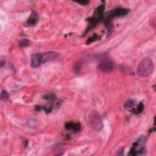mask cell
I'll use <instances>...</instances> for the list:
<instances>
[{"label":"cell","instance_id":"cell-1","mask_svg":"<svg viewBox=\"0 0 156 156\" xmlns=\"http://www.w3.org/2000/svg\"><path fill=\"white\" fill-rule=\"evenodd\" d=\"M154 68L153 60L149 57L144 58L138 65L137 73L141 77H147L151 74Z\"/></svg>","mask_w":156,"mask_h":156},{"label":"cell","instance_id":"cell-2","mask_svg":"<svg viewBox=\"0 0 156 156\" xmlns=\"http://www.w3.org/2000/svg\"><path fill=\"white\" fill-rule=\"evenodd\" d=\"M88 123L90 126L97 132L101 130L103 128V123L101 117L96 111H93L89 115Z\"/></svg>","mask_w":156,"mask_h":156},{"label":"cell","instance_id":"cell-3","mask_svg":"<svg viewBox=\"0 0 156 156\" xmlns=\"http://www.w3.org/2000/svg\"><path fill=\"white\" fill-rule=\"evenodd\" d=\"M105 9V5L101 4L98 6L96 9H95V11L94 12V16L90 18L88 22H89V26L87 28V30H90L92 28H94L96 25L99 23L101 20L103 18V13Z\"/></svg>","mask_w":156,"mask_h":156},{"label":"cell","instance_id":"cell-4","mask_svg":"<svg viewBox=\"0 0 156 156\" xmlns=\"http://www.w3.org/2000/svg\"><path fill=\"white\" fill-rule=\"evenodd\" d=\"M129 12V9H126V8H116L115 9L112 10L111 11H110L107 13V18L111 20L112 18H115V17H121L126 16L127 14Z\"/></svg>","mask_w":156,"mask_h":156},{"label":"cell","instance_id":"cell-5","mask_svg":"<svg viewBox=\"0 0 156 156\" xmlns=\"http://www.w3.org/2000/svg\"><path fill=\"white\" fill-rule=\"evenodd\" d=\"M98 68L101 72L109 73L112 72L114 68L113 63L109 60H102L101 62L99 64Z\"/></svg>","mask_w":156,"mask_h":156},{"label":"cell","instance_id":"cell-6","mask_svg":"<svg viewBox=\"0 0 156 156\" xmlns=\"http://www.w3.org/2000/svg\"><path fill=\"white\" fill-rule=\"evenodd\" d=\"M42 63V54H35L31 57V67L34 68L38 67Z\"/></svg>","mask_w":156,"mask_h":156},{"label":"cell","instance_id":"cell-7","mask_svg":"<svg viewBox=\"0 0 156 156\" xmlns=\"http://www.w3.org/2000/svg\"><path fill=\"white\" fill-rule=\"evenodd\" d=\"M65 128L74 132H78L80 130V125L78 123L68 122L65 124Z\"/></svg>","mask_w":156,"mask_h":156},{"label":"cell","instance_id":"cell-8","mask_svg":"<svg viewBox=\"0 0 156 156\" xmlns=\"http://www.w3.org/2000/svg\"><path fill=\"white\" fill-rule=\"evenodd\" d=\"M42 55V63H45L56 58L57 56V53L55 52H49Z\"/></svg>","mask_w":156,"mask_h":156},{"label":"cell","instance_id":"cell-9","mask_svg":"<svg viewBox=\"0 0 156 156\" xmlns=\"http://www.w3.org/2000/svg\"><path fill=\"white\" fill-rule=\"evenodd\" d=\"M38 21V16L36 12H33L31 16L29 18V19L28 20V21L26 22V24L29 26H34L35 24L37 23Z\"/></svg>","mask_w":156,"mask_h":156},{"label":"cell","instance_id":"cell-10","mask_svg":"<svg viewBox=\"0 0 156 156\" xmlns=\"http://www.w3.org/2000/svg\"><path fill=\"white\" fill-rule=\"evenodd\" d=\"M105 27H106L107 28V33L108 34V36H110V35L113 32V29H114V26L111 22V20L105 19Z\"/></svg>","mask_w":156,"mask_h":156},{"label":"cell","instance_id":"cell-11","mask_svg":"<svg viewBox=\"0 0 156 156\" xmlns=\"http://www.w3.org/2000/svg\"><path fill=\"white\" fill-rule=\"evenodd\" d=\"M30 45V42L29 40H28L26 38H24L22 39L21 41L19 42V45L20 47L22 48H25V47H28V46H29Z\"/></svg>","mask_w":156,"mask_h":156},{"label":"cell","instance_id":"cell-12","mask_svg":"<svg viewBox=\"0 0 156 156\" xmlns=\"http://www.w3.org/2000/svg\"><path fill=\"white\" fill-rule=\"evenodd\" d=\"M82 68V65L79 62H76L73 66V72L75 73H79Z\"/></svg>","mask_w":156,"mask_h":156},{"label":"cell","instance_id":"cell-13","mask_svg":"<svg viewBox=\"0 0 156 156\" xmlns=\"http://www.w3.org/2000/svg\"><path fill=\"white\" fill-rule=\"evenodd\" d=\"M99 38H100L101 37H99V36H98V35H97L96 34H95L93 36H92V37H90V38H88V39L87 40L86 43H87V45L91 44V43H92L93 42H94L96 41V40H97Z\"/></svg>","mask_w":156,"mask_h":156},{"label":"cell","instance_id":"cell-14","mask_svg":"<svg viewBox=\"0 0 156 156\" xmlns=\"http://www.w3.org/2000/svg\"><path fill=\"white\" fill-rule=\"evenodd\" d=\"M144 109V105L142 103H140L138 105L137 109L134 110V112L135 114H138L142 113Z\"/></svg>","mask_w":156,"mask_h":156},{"label":"cell","instance_id":"cell-15","mask_svg":"<svg viewBox=\"0 0 156 156\" xmlns=\"http://www.w3.org/2000/svg\"><path fill=\"white\" fill-rule=\"evenodd\" d=\"M27 124L29 127H31V128L35 127L37 124V120L36 119H34V118L29 119L28 120Z\"/></svg>","mask_w":156,"mask_h":156},{"label":"cell","instance_id":"cell-16","mask_svg":"<svg viewBox=\"0 0 156 156\" xmlns=\"http://www.w3.org/2000/svg\"><path fill=\"white\" fill-rule=\"evenodd\" d=\"M134 104H135V103L133 100H129V101H128L125 103L124 107L126 109L132 108L134 107Z\"/></svg>","mask_w":156,"mask_h":156},{"label":"cell","instance_id":"cell-17","mask_svg":"<svg viewBox=\"0 0 156 156\" xmlns=\"http://www.w3.org/2000/svg\"><path fill=\"white\" fill-rule=\"evenodd\" d=\"M9 95H8V93L6 91V90H2V92L1 93V99L2 101H6L8 99Z\"/></svg>","mask_w":156,"mask_h":156},{"label":"cell","instance_id":"cell-18","mask_svg":"<svg viewBox=\"0 0 156 156\" xmlns=\"http://www.w3.org/2000/svg\"><path fill=\"white\" fill-rule=\"evenodd\" d=\"M77 3L80 4V5H82V6H85V5H87V4L89 3V1H78Z\"/></svg>","mask_w":156,"mask_h":156},{"label":"cell","instance_id":"cell-19","mask_svg":"<svg viewBox=\"0 0 156 156\" xmlns=\"http://www.w3.org/2000/svg\"><path fill=\"white\" fill-rule=\"evenodd\" d=\"M123 153H124V148H121V149L118 151H117V155H121L123 154Z\"/></svg>","mask_w":156,"mask_h":156}]
</instances>
